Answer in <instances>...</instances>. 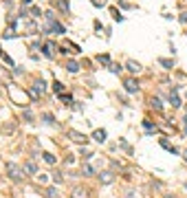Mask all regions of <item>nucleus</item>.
Listing matches in <instances>:
<instances>
[{"label": "nucleus", "instance_id": "nucleus-15", "mask_svg": "<svg viewBox=\"0 0 187 198\" xmlns=\"http://www.w3.org/2000/svg\"><path fill=\"white\" fill-rule=\"evenodd\" d=\"M42 158L49 163V165H55V156L51 154V152H42Z\"/></svg>", "mask_w": 187, "mask_h": 198}, {"label": "nucleus", "instance_id": "nucleus-24", "mask_svg": "<svg viewBox=\"0 0 187 198\" xmlns=\"http://www.w3.org/2000/svg\"><path fill=\"white\" fill-rule=\"evenodd\" d=\"M158 62H161L165 68H172V66H174V64H172V60H158Z\"/></svg>", "mask_w": 187, "mask_h": 198}, {"label": "nucleus", "instance_id": "nucleus-12", "mask_svg": "<svg viewBox=\"0 0 187 198\" xmlns=\"http://www.w3.org/2000/svg\"><path fill=\"white\" fill-rule=\"evenodd\" d=\"M82 174H84V176H93V174H95L93 165H88V163H84V165H82Z\"/></svg>", "mask_w": 187, "mask_h": 198}, {"label": "nucleus", "instance_id": "nucleus-26", "mask_svg": "<svg viewBox=\"0 0 187 198\" xmlns=\"http://www.w3.org/2000/svg\"><path fill=\"white\" fill-rule=\"evenodd\" d=\"M110 71L112 73H121V66H119V64H110Z\"/></svg>", "mask_w": 187, "mask_h": 198}, {"label": "nucleus", "instance_id": "nucleus-10", "mask_svg": "<svg viewBox=\"0 0 187 198\" xmlns=\"http://www.w3.org/2000/svg\"><path fill=\"white\" fill-rule=\"evenodd\" d=\"M33 90H35L38 95H42L44 90H46V84H44L42 79H35V84H33Z\"/></svg>", "mask_w": 187, "mask_h": 198}, {"label": "nucleus", "instance_id": "nucleus-13", "mask_svg": "<svg viewBox=\"0 0 187 198\" xmlns=\"http://www.w3.org/2000/svg\"><path fill=\"white\" fill-rule=\"evenodd\" d=\"M66 68H68L71 73H77L79 71V64H77L75 60H68V62H66Z\"/></svg>", "mask_w": 187, "mask_h": 198}, {"label": "nucleus", "instance_id": "nucleus-9", "mask_svg": "<svg viewBox=\"0 0 187 198\" xmlns=\"http://www.w3.org/2000/svg\"><path fill=\"white\" fill-rule=\"evenodd\" d=\"M126 68L130 73H141V64H139V62H134V60H130L128 64H126Z\"/></svg>", "mask_w": 187, "mask_h": 198}, {"label": "nucleus", "instance_id": "nucleus-3", "mask_svg": "<svg viewBox=\"0 0 187 198\" xmlns=\"http://www.w3.org/2000/svg\"><path fill=\"white\" fill-rule=\"evenodd\" d=\"M68 137L75 141V143H86L88 141V137L86 134H82V132H77V130H68Z\"/></svg>", "mask_w": 187, "mask_h": 198}, {"label": "nucleus", "instance_id": "nucleus-21", "mask_svg": "<svg viewBox=\"0 0 187 198\" xmlns=\"http://www.w3.org/2000/svg\"><path fill=\"white\" fill-rule=\"evenodd\" d=\"M161 145H163V148H165V150H169V152H178L176 148H174V145H169L167 141H161Z\"/></svg>", "mask_w": 187, "mask_h": 198}, {"label": "nucleus", "instance_id": "nucleus-4", "mask_svg": "<svg viewBox=\"0 0 187 198\" xmlns=\"http://www.w3.org/2000/svg\"><path fill=\"white\" fill-rule=\"evenodd\" d=\"M22 169H24V174L33 176V174H38V163L35 161H27L24 165H22Z\"/></svg>", "mask_w": 187, "mask_h": 198}, {"label": "nucleus", "instance_id": "nucleus-8", "mask_svg": "<svg viewBox=\"0 0 187 198\" xmlns=\"http://www.w3.org/2000/svg\"><path fill=\"white\" fill-rule=\"evenodd\" d=\"M53 49H55V44H53V42H46V44H42V53L46 55V57H53Z\"/></svg>", "mask_w": 187, "mask_h": 198}, {"label": "nucleus", "instance_id": "nucleus-32", "mask_svg": "<svg viewBox=\"0 0 187 198\" xmlns=\"http://www.w3.org/2000/svg\"><path fill=\"white\" fill-rule=\"evenodd\" d=\"M22 2H24V4H29V2H31V0H22Z\"/></svg>", "mask_w": 187, "mask_h": 198}, {"label": "nucleus", "instance_id": "nucleus-17", "mask_svg": "<svg viewBox=\"0 0 187 198\" xmlns=\"http://www.w3.org/2000/svg\"><path fill=\"white\" fill-rule=\"evenodd\" d=\"M42 119H44L46 123H55V119H53V115H51V112H44V115H42Z\"/></svg>", "mask_w": 187, "mask_h": 198}, {"label": "nucleus", "instance_id": "nucleus-27", "mask_svg": "<svg viewBox=\"0 0 187 198\" xmlns=\"http://www.w3.org/2000/svg\"><path fill=\"white\" fill-rule=\"evenodd\" d=\"M143 128H145V130H156V126H152L150 121H143Z\"/></svg>", "mask_w": 187, "mask_h": 198}, {"label": "nucleus", "instance_id": "nucleus-23", "mask_svg": "<svg viewBox=\"0 0 187 198\" xmlns=\"http://www.w3.org/2000/svg\"><path fill=\"white\" fill-rule=\"evenodd\" d=\"M97 60L101 62V64H110V57H108V55H99Z\"/></svg>", "mask_w": 187, "mask_h": 198}, {"label": "nucleus", "instance_id": "nucleus-19", "mask_svg": "<svg viewBox=\"0 0 187 198\" xmlns=\"http://www.w3.org/2000/svg\"><path fill=\"white\" fill-rule=\"evenodd\" d=\"M57 7H60L62 11H68V0H60V2H57Z\"/></svg>", "mask_w": 187, "mask_h": 198}, {"label": "nucleus", "instance_id": "nucleus-20", "mask_svg": "<svg viewBox=\"0 0 187 198\" xmlns=\"http://www.w3.org/2000/svg\"><path fill=\"white\" fill-rule=\"evenodd\" d=\"M22 117H24V121H33V112L31 110H24V112H22Z\"/></svg>", "mask_w": 187, "mask_h": 198}, {"label": "nucleus", "instance_id": "nucleus-30", "mask_svg": "<svg viewBox=\"0 0 187 198\" xmlns=\"http://www.w3.org/2000/svg\"><path fill=\"white\" fill-rule=\"evenodd\" d=\"M183 158H185V161H187V150H185V152H183Z\"/></svg>", "mask_w": 187, "mask_h": 198}, {"label": "nucleus", "instance_id": "nucleus-6", "mask_svg": "<svg viewBox=\"0 0 187 198\" xmlns=\"http://www.w3.org/2000/svg\"><path fill=\"white\" fill-rule=\"evenodd\" d=\"M71 198H88V189L75 187V189H73V194H71Z\"/></svg>", "mask_w": 187, "mask_h": 198}, {"label": "nucleus", "instance_id": "nucleus-18", "mask_svg": "<svg viewBox=\"0 0 187 198\" xmlns=\"http://www.w3.org/2000/svg\"><path fill=\"white\" fill-rule=\"evenodd\" d=\"M46 196H49V198H57V189H55V187H49V189H46Z\"/></svg>", "mask_w": 187, "mask_h": 198}, {"label": "nucleus", "instance_id": "nucleus-5", "mask_svg": "<svg viewBox=\"0 0 187 198\" xmlns=\"http://www.w3.org/2000/svg\"><path fill=\"white\" fill-rule=\"evenodd\" d=\"M46 31H49V33H51V31H55V33H66V29L60 24V22H55V20H51L49 24H46Z\"/></svg>", "mask_w": 187, "mask_h": 198}, {"label": "nucleus", "instance_id": "nucleus-34", "mask_svg": "<svg viewBox=\"0 0 187 198\" xmlns=\"http://www.w3.org/2000/svg\"><path fill=\"white\" fill-rule=\"evenodd\" d=\"M0 57H2V49H0Z\"/></svg>", "mask_w": 187, "mask_h": 198}, {"label": "nucleus", "instance_id": "nucleus-29", "mask_svg": "<svg viewBox=\"0 0 187 198\" xmlns=\"http://www.w3.org/2000/svg\"><path fill=\"white\" fill-rule=\"evenodd\" d=\"M178 20H180V24H187V13H180Z\"/></svg>", "mask_w": 187, "mask_h": 198}, {"label": "nucleus", "instance_id": "nucleus-31", "mask_svg": "<svg viewBox=\"0 0 187 198\" xmlns=\"http://www.w3.org/2000/svg\"><path fill=\"white\" fill-rule=\"evenodd\" d=\"M165 198H176V196H172V194H167V196H165Z\"/></svg>", "mask_w": 187, "mask_h": 198}, {"label": "nucleus", "instance_id": "nucleus-1", "mask_svg": "<svg viewBox=\"0 0 187 198\" xmlns=\"http://www.w3.org/2000/svg\"><path fill=\"white\" fill-rule=\"evenodd\" d=\"M7 174L11 180H15V183H20L22 178H24V169H20L18 165H13V163H7Z\"/></svg>", "mask_w": 187, "mask_h": 198}, {"label": "nucleus", "instance_id": "nucleus-7", "mask_svg": "<svg viewBox=\"0 0 187 198\" xmlns=\"http://www.w3.org/2000/svg\"><path fill=\"white\" fill-rule=\"evenodd\" d=\"M99 180H101L104 185H110L112 180H115V176H112V172H101V174H99Z\"/></svg>", "mask_w": 187, "mask_h": 198}, {"label": "nucleus", "instance_id": "nucleus-11", "mask_svg": "<svg viewBox=\"0 0 187 198\" xmlns=\"http://www.w3.org/2000/svg\"><path fill=\"white\" fill-rule=\"evenodd\" d=\"M93 139L99 141V143H104V141H106V130H95V132H93Z\"/></svg>", "mask_w": 187, "mask_h": 198}, {"label": "nucleus", "instance_id": "nucleus-35", "mask_svg": "<svg viewBox=\"0 0 187 198\" xmlns=\"http://www.w3.org/2000/svg\"><path fill=\"white\" fill-rule=\"evenodd\" d=\"M185 187H187V185H185Z\"/></svg>", "mask_w": 187, "mask_h": 198}, {"label": "nucleus", "instance_id": "nucleus-33", "mask_svg": "<svg viewBox=\"0 0 187 198\" xmlns=\"http://www.w3.org/2000/svg\"><path fill=\"white\" fill-rule=\"evenodd\" d=\"M185 132H187V121H185Z\"/></svg>", "mask_w": 187, "mask_h": 198}, {"label": "nucleus", "instance_id": "nucleus-14", "mask_svg": "<svg viewBox=\"0 0 187 198\" xmlns=\"http://www.w3.org/2000/svg\"><path fill=\"white\" fill-rule=\"evenodd\" d=\"M169 104H172L174 108H178V106H180V99H178L176 93H169Z\"/></svg>", "mask_w": 187, "mask_h": 198}, {"label": "nucleus", "instance_id": "nucleus-16", "mask_svg": "<svg viewBox=\"0 0 187 198\" xmlns=\"http://www.w3.org/2000/svg\"><path fill=\"white\" fill-rule=\"evenodd\" d=\"M150 106H152L154 110H161V108H163V106H161V101H158L156 97H152V99H150Z\"/></svg>", "mask_w": 187, "mask_h": 198}, {"label": "nucleus", "instance_id": "nucleus-25", "mask_svg": "<svg viewBox=\"0 0 187 198\" xmlns=\"http://www.w3.org/2000/svg\"><path fill=\"white\" fill-rule=\"evenodd\" d=\"M53 178H55V183H62V180H64V176H62L60 172H53Z\"/></svg>", "mask_w": 187, "mask_h": 198}, {"label": "nucleus", "instance_id": "nucleus-28", "mask_svg": "<svg viewBox=\"0 0 187 198\" xmlns=\"http://www.w3.org/2000/svg\"><path fill=\"white\" fill-rule=\"evenodd\" d=\"M93 4H95V7H104L106 0H93Z\"/></svg>", "mask_w": 187, "mask_h": 198}, {"label": "nucleus", "instance_id": "nucleus-22", "mask_svg": "<svg viewBox=\"0 0 187 198\" xmlns=\"http://www.w3.org/2000/svg\"><path fill=\"white\" fill-rule=\"evenodd\" d=\"M126 196H128V198H141V194H139V191H134V189H128Z\"/></svg>", "mask_w": 187, "mask_h": 198}, {"label": "nucleus", "instance_id": "nucleus-2", "mask_svg": "<svg viewBox=\"0 0 187 198\" xmlns=\"http://www.w3.org/2000/svg\"><path fill=\"white\" fill-rule=\"evenodd\" d=\"M123 86H126V93L132 95V93H137V90H139V82H137L134 77H130V79H126V82H123Z\"/></svg>", "mask_w": 187, "mask_h": 198}]
</instances>
